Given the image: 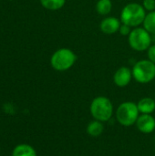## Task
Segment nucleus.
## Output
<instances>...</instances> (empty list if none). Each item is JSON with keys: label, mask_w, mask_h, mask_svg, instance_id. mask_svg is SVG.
Instances as JSON below:
<instances>
[{"label": "nucleus", "mask_w": 155, "mask_h": 156, "mask_svg": "<svg viewBox=\"0 0 155 156\" xmlns=\"http://www.w3.org/2000/svg\"><path fill=\"white\" fill-rule=\"evenodd\" d=\"M146 14V10L143 5L139 3H129L122 9L120 19L122 24H126L134 28L143 23Z\"/></svg>", "instance_id": "1"}, {"label": "nucleus", "mask_w": 155, "mask_h": 156, "mask_svg": "<svg viewBox=\"0 0 155 156\" xmlns=\"http://www.w3.org/2000/svg\"><path fill=\"white\" fill-rule=\"evenodd\" d=\"M90 111L94 120L105 122L110 121L113 115V104L109 98L98 96L92 100Z\"/></svg>", "instance_id": "2"}, {"label": "nucleus", "mask_w": 155, "mask_h": 156, "mask_svg": "<svg viewBox=\"0 0 155 156\" xmlns=\"http://www.w3.org/2000/svg\"><path fill=\"white\" fill-rule=\"evenodd\" d=\"M77 61V55L73 50L61 48L57 49L50 58V65L57 71H66L71 69Z\"/></svg>", "instance_id": "3"}, {"label": "nucleus", "mask_w": 155, "mask_h": 156, "mask_svg": "<svg viewBox=\"0 0 155 156\" xmlns=\"http://www.w3.org/2000/svg\"><path fill=\"white\" fill-rule=\"evenodd\" d=\"M115 115L121 125L130 127L136 123L140 116V112L138 110L137 103L132 101H124L118 106Z\"/></svg>", "instance_id": "4"}, {"label": "nucleus", "mask_w": 155, "mask_h": 156, "mask_svg": "<svg viewBox=\"0 0 155 156\" xmlns=\"http://www.w3.org/2000/svg\"><path fill=\"white\" fill-rule=\"evenodd\" d=\"M128 43L135 51H146L153 44L152 34L149 33L144 27H134L128 37Z\"/></svg>", "instance_id": "5"}, {"label": "nucleus", "mask_w": 155, "mask_h": 156, "mask_svg": "<svg viewBox=\"0 0 155 156\" xmlns=\"http://www.w3.org/2000/svg\"><path fill=\"white\" fill-rule=\"evenodd\" d=\"M132 71L133 79L141 84L150 83L155 79V64L149 59L137 61Z\"/></svg>", "instance_id": "6"}, {"label": "nucleus", "mask_w": 155, "mask_h": 156, "mask_svg": "<svg viewBox=\"0 0 155 156\" xmlns=\"http://www.w3.org/2000/svg\"><path fill=\"white\" fill-rule=\"evenodd\" d=\"M132 79L133 77L132 69L125 66L119 68L113 75V82L117 87L120 88H124L128 86Z\"/></svg>", "instance_id": "7"}, {"label": "nucleus", "mask_w": 155, "mask_h": 156, "mask_svg": "<svg viewBox=\"0 0 155 156\" xmlns=\"http://www.w3.org/2000/svg\"><path fill=\"white\" fill-rule=\"evenodd\" d=\"M121 25V19H118L115 16H106L100 21V29L104 34L112 35L119 31Z\"/></svg>", "instance_id": "8"}, {"label": "nucleus", "mask_w": 155, "mask_h": 156, "mask_svg": "<svg viewBox=\"0 0 155 156\" xmlns=\"http://www.w3.org/2000/svg\"><path fill=\"white\" fill-rule=\"evenodd\" d=\"M135 124L141 133H152L155 130V118L152 114H141Z\"/></svg>", "instance_id": "9"}, {"label": "nucleus", "mask_w": 155, "mask_h": 156, "mask_svg": "<svg viewBox=\"0 0 155 156\" xmlns=\"http://www.w3.org/2000/svg\"><path fill=\"white\" fill-rule=\"evenodd\" d=\"M138 110L142 114H152L155 111V100L151 97L141 99L138 103Z\"/></svg>", "instance_id": "10"}, {"label": "nucleus", "mask_w": 155, "mask_h": 156, "mask_svg": "<svg viewBox=\"0 0 155 156\" xmlns=\"http://www.w3.org/2000/svg\"><path fill=\"white\" fill-rule=\"evenodd\" d=\"M12 156H37V154L33 146L26 144H19L13 149Z\"/></svg>", "instance_id": "11"}, {"label": "nucleus", "mask_w": 155, "mask_h": 156, "mask_svg": "<svg viewBox=\"0 0 155 156\" xmlns=\"http://www.w3.org/2000/svg\"><path fill=\"white\" fill-rule=\"evenodd\" d=\"M104 131V125L102 122L94 120L92 122H90L86 128V132L87 133L91 136V137H99L102 134Z\"/></svg>", "instance_id": "12"}, {"label": "nucleus", "mask_w": 155, "mask_h": 156, "mask_svg": "<svg viewBox=\"0 0 155 156\" xmlns=\"http://www.w3.org/2000/svg\"><path fill=\"white\" fill-rule=\"evenodd\" d=\"M97 13L100 16H108L112 10L111 0H98L95 5Z\"/></svg>", "instance_id": "13"}, {"label": "nucleus", "mask_w": 155, "mask_h": 156, "mask_svg": "<svg viewBox=\"0 0 155 156\" xmlns=\"http://www.w3.org/2000/svg\"><path fill=\"white\" fill-rule=\"evenodd\" d=\"M42 6L48 10L56 11L61 9L65 4L66 0H40Z\"/></svg>", "instance_id": "14"}, {"label": "nucleus", "mask_w": 155, "mask_h": 156, "mask_svg": "<svg viewBox=\"0 0 155 156\" xmlns=\"http://www.w3.org/2000/svg\"><path fill=\"white\" fill-rule=\"evenodd\" d=\"M143 27L152 35L155 34V10L148 12L143 20Z\"/></svg>", "instance_id": "15"}, {"label": "nucleus", "mask_w": 155, "mask_h": 156, "mask_svg": "<svg viewBox=\"0 0 155 156\" xmlns=\"http://www.w3.org/2000/svg\"><path fill=\"white\" fill-rule=\"evenodd\" d=\"M143 6L146 12H151L155 10V0H143Z\"/></svg>", "instance_id": "16"}, {"label": "nucleus", "mask_w": 155, "mask_h": 156, "mask_svg": "<svg viewBox=\"0 0 155 156\" xmlns=\"http://www.w3.org/2000/svg\"><path fill=\"white\" fill-rule=\"evenodd\" d=\"M132 30V27H131L130 26H128L126 24H122V25L120 27V29H119V32H120V34L122 36H124V37L127 36V37H129V35L131 34Z\"/></svg>", "instance_id": "17"}, {"label": "nucleus", "mask_w": 155, "mask_h": 156, "mask_svg": "<svg viewBox=\"0 0 155 156\" xmlns=\"http://www.w3.org/2000/svg\"><path fill=\"white\" fill-rule=\"evenodd\" d=\"M147 56H148V59L155 64V43L152 44L151 47L147 49Z\"/></svg>", "instance_id": "18"}, {"label": "nucleus", "mask_w": 155, "mask_h": 156, "mask_svg": "<svg viewBox=\"0 0 155 156\" xmlns=\"http://www.w3.org/2000/svg\"><path fill=\"white\" fill-rule=\"evenodd\" d=\"M0 152H1V146H0Z\"/></svg>", "instance_id": "19"}, {"label": "nucleus", "mask_w": 155, "mask_h": 156, "mask_svg": "<svg viewBox=\"0 0 155 156\" xmlns=\"http://www.w3.org/2000/svg\"><path fill=\"white\" fill-rule=\"evenodd\" d=\"M154 100H155V99H154Z\"/></svg>", "instance_id": "20"}]
</instances>
